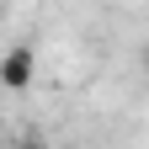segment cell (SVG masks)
<instances>
[{
	"mask_svg": "<svg viewBox=\"0 0 149 149\" xmlns=\"http://www.w3.org/2000/svg\"><path fill=\"white\" fill-rule=\"evenodd\" d=\"M139 59H144V69H149V48H144V53H139Z\"/></svg>",
	"mask_w": 149,
	"mask_h": 149,
	"instance_id": "2",
	"label": "cell"
},
{
	"mask_svg": "<svg viewBox=\"0 0 149 149\" xmlns=\"http://www.w3.org/2000/svg\"><path fill=\"white\" fill-rule=\"evenodd\" d=\"M32 74H37V53H32L27 43L6 48V59H0V85H6V91H27Z\"/></svg>",
	"mask_w": 149,
	"mask_h": 149,
	"instance_id": "1",
	"label": "cell"
}]
</instances>
